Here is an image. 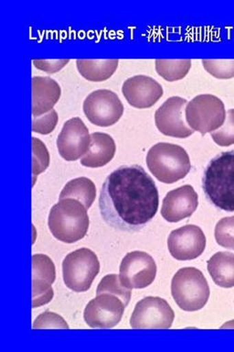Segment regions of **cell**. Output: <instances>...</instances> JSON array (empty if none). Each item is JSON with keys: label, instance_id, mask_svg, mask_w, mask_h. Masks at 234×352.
<instances>
[{"label": "cell", "instance_id": "5b68a950", "mask_svg": "<svg viewBox=\"0 0 234 352\" xmlns=\"http://www.w3.org/2000/svg\"><path fill=\"white\" fill-rule=\"evenodd\" d=\"M172 294L181 309L194 312L207 304L210 286L202 271L194 267H186L178 270L173 277Z\"/></svg>", "mask_w": 234, "mask_h": 352}, {"label": "cell", "instance_id": "d6986e66", "mask_svg": "<svg viewBox=\"0 0 234 352\" xmlns=\"http://www.w3.org/2000/svg\"><path fill=\"white\" fill-rule=\"evenodd\" d=\"M91 140L89 150L82 157L81 164L85 167L99 168L109 164L117 151L113 137L104 132H93Z\"/></svg>", "mask_w": 234, "mask_h": 352}, {"label": "cell", "instance_id": "7a4b0ae2", "mask_svg": "<svg viewBox=\"0 0 234 352\" xmlns=\"http://www.w3.org/2000/svg\"><path fill=\"white\" fill-rule=\"evenodd\" d=\"M202 187L206 197L216 208L234 211V151H224L211 160Z\"/></svg>", "mask_w": 234, "mask_h": 352}, {"label": "cell", "instance_id": "277c9868", "mask_svg": "<svg viewBox=\"0 0 234 352\" xmlns=\"http://www.w3.org/2000/svg\"><path fill=\"white\" fill-rule=\"evenodd\" d=\"M147 164L159 181L169 184L185 178L191 169V159L185 148L167 142L156 143L150 148Z\"/></svg>", "mask_w": 234, "mask_h": 352}, {"label": "cell", "instance_id": "484cf974", "mask_svg": "<svg viewBox=\"0 0 234 352\" xmlns=\"http://www.w3.org/2000/svg\"><path fill=\"white\" fill-rule=\"evenodd\" d=\"M211 135L213 142L222 147L234 144V109L228 110L224 125Z\"/></svg>", "mask_w": 234, "mask_h": 352}, {"label": "cell", "instance_id": "603a6c76", "mask_svg": "<svg viewBox=\"0 0 234 352\" xmlns=\"http://www.w3.org/2000/svg\"><path fill=\"white\" fill-rule=\"evenodd\" d=\"M189 59H156V73L169 82L178 81L188 74L191 68Z\"/></svg>", "mask_w": 234, "mask_h": 352}, {"label": "cell", "instance_id": "7c38bea8", "mask_svg": "<svg viewBox=\"0 0 234 352\" xmlns=\"http://www.w3.org/2000/svg\"><path fill=\"white\" fill-rule=\"evenodd\" d=\"M188 101L180 96H172L159 107L155 113L156 128L166 136L185 139L194 133L184 117Z\"/></svg>", "mask_w": 234, "mask_h": 352}, {"label": "cell", "instance_id": "3957f363", "mask_svg": "<svg viewBox=\"0 0 234 352\" xmlns=\"http://www.w3.org/2000/svg\"><path fill=\"white\" fill-rule=\"evenodd\" d=\"M52 235L65 243H74L86 236L90 220L87 208L80 201L66 198L55 204L49 214Z\"/></svg>", "mask_w": 234, "mask_h": 352}, {"label": "cell", "instance_id": "44dd1931", "mask_svg": "<svg viewBox=\"0 0 234 352\" xmlns=\"http://www.w3.org/2000/svg\"><path fill=\"white\" fill-rule=\"evenodd\" d=\"M119 60H91L78 59L76 60L79 73L84 78L92 82H103L109 79L118 67Z\"/></svg>", "mask_w": 234, "mask_h": 352}, {"label": "cell", "instance_id": "2e32d148", "mask_svg": "<svg viewBox=\"0 0 234 352\" xmlns=\"http://www.w3.org/2000/svg\"><path fill=\"white\" fill-rule=\"evenodd\" d=\"M122 93L129 104L137 109L153 107L163 96V87L152 77L136 76L124 82Z\"/></svg>", "mask_w": 234, "mask_h": 352}, {"label": "cell", "instance_id": "52a82bcc", "mask_svg": "<svg viewBox=\"0 0 234 352\" xmlns=\"http://www.w3.org/2000/svg\"><path fill=\"white\" fill-rule=\"evenodd\" d=\"M185 115L189 128L202 135L217 131L226 120L224 102L211 94L197 96L189 102Z\"/></svg>", "mask_w": 234, "mask_h": 352}, {"label": "cell", "instance_id": "4dcf8cb0", "mask_svg": "<svg viewBox=\"0 0 234 352\" xmlns=\"http://www.w3.org/2000/svg\"><path fill=\"white\" fill-rule=\"evenodd\" d=\"M70 62V59H56V60H45V59H33V65L35 67L40 69L46 73L54 74L60 71V69L65 67L67 63Z\"/></svg>", "mask_w": 234, "mask_h": 352}, {"label": "cell", "instance_id": "e0dca14e", "mask_svg": "<svg viewBox=\"0 0 234 352\" xmlns=\"http://www.w3.org/2000/svg\"><path fill=\"white\" fill-rule=\"evenodd\" d=\"M199 206V197L194 187H178L167 192L162 203L161 214L167 221L180 222L192 216Z\"/></svg>", "mask_w": 234, "mask_h": 352}, {"label": "cell", "instance_id": "9a60e30c", "mask_svg": "<svg viewBox=\"0 0 234 352\" xmlns=\"http://www.w3.org/2000/svg\"><path fill=\"white\" fill-rule=\"evenodd\" d=\"M32 264V307L49 304L54 298L52 283L56 279V269L51 258L45 254H35Z\"/></svg>", "mask_w": 234, "mask_h": 352}, {"label": "cell", "instance_id": "4316f807", "mask_svg": "<svg viewBox=\"0 0 234 352\" xmlns=\"http://www.w3.org/2000/svg\"><path fill=\"white\" fill-rule=\"evenodd\" d=\"M203 67L211 76L219 79L234 77V60H202Z\"/></svg>", "mask_w": 234, "mask_h": 352}, {"label": "cell", "instance_id": "f546056e", "mask_svg": "<svg viewBox=\"0 0 234 352\" xmlns=\"http://www.w3.org/2000/svg\"><path fill=\"white\" fill-rule=\"evenodd\" d=\"M33 329H69L67 322L58 314L44 312L36 318Z\"/></svg>", "mask_w": 234, "mask_h": 352}, {"label": "cell", "instance_id": "f1b7e54d", "mask_svg": "<svg viewBox=\"0 0 234 352\" xmlns=\"http://www.w3.org/2000/svg\"><path fill=\"white\" fill-rule=\"evenodd\" d=\"M58 120L59 117L55 109H51V111L38 117H32V131L41 135L49 134L56 128Z\"/></svg>", "mask_w": 234, "mask_h": 352}, {"label": "cell", "instance_id": "d4e9b609", "mask_svg": "<svg viewBox=\"0 0 234 352\" xmlns=\"http://www.w3.org/2000/svg\"><path fill=\"white\" fill-rule=\"evenodd\" d=\"M32 172L33 177L45 172L49 167V153L46 145L38 138H32Z\"/></svg>", "mask_w": 234, "mask_h": 352}, {"label": "cell", "instance_id": "8992f818", "mask_svg": "<svg viewBox=\"0 0 234 352\" xmlns=\"http://www.w3.org/2000/svg\"><path fill=\"white\" fill-rule=\"evenodd\" d=\"M99 272L100 263L97 256L87 248L71 252L63 260V280L69 289L76 293L89 290Z\"/></svg>", "mask_w": 234, "mask_h": 352}, {"label": "cell", "instance_id": "4fadbf2b", "mask_svg": "<svg viewBox=\"0 0 234 352\" xmlns=\"http://www.w3.org/2000/svg\"><path fill=\"white\" fill-rule=\"evenodd\" d=\"M91 140L89 129L81 118H71L63 124L58 136V151L66 161H76L89 150Z\"/></svg>", "mask_w": 234, "mask_h": 352}, {"label": "cell", "instance_id": "5bb4252c", "mask_svg": "<svg viewBox=\"0 0 234 352\" xmlns=\"http://www.w3.org/2000/svg\"><path fill=\"white\" fill-rule=\"evenodd\" d=\"M167 247L173 258L191 261L200 257L206 248V236L196 225H186L173 230L167 239Z\"/></svg>", "mask_w": 234, "mask_h": 352}, {"label": "cell", "instance_id": "8fae6325", "mask_svg": "<svg viewBox=\"0 0 234 352\" xmlns=\"http://www.w3.org/2000/svg\"><path fill=\"white\" fill-rule=\"evenodd\" d=\"M126 307L122 300L114 294H99L85 307L84 320L93 329H113L119 324Z\"/></svg>", "mask_w": 234, "mask_h": 352}, {"label": "cell", "instance_id": "6da1fadb", "mask_svg": "<svg viewBox=\"0 0 234 352\" xmlns=\"http://www.w3.org/2000/svg\"><path fill=\"white\" fill-rule=\"evenodd\" d=\"M158 187L140 165H123L110 173L102 186L99 208L115 230L139 231L156 216Z\"/></svg>", "mask_w": 234, "mask_h": 352}, {"label": "cell", "instance_id": "cb8c5ba5", "mask_svg": "<svg viewBox=\"0 0 234 352\" xmlns=\"http://www.w3.org/2000/svg\"><path fill=\"white\" fill-rule=\"evenodd\" d=\"M110 294L119 297L126 307H128L131 299L130 289L125 287L121 283L120 277L117 274H108L99 283L96 294Z\"/></svg>", "mask_w": 234, "mask_h": 352}, {"label": "cell", "instance_id": "83f0119b", "mask_svg": "<svg viewBox=\"0 0 234 352\" xmlns=\"http://www.w3.org/2000/svg\"><path fill=\"white\" fill-rule=\"evenodd\" d=\"M215 239L220 246L234 250V216L224 217L217 223Z\"/></svg>", "mask_w": 234, "mask_h": 352}, {"label": "cell", "instance_id": "ba28073f", "mask_svg": "<svg viewBox=\"0 0 234 352\" xmlns=\"http://www.w3.org/2000/svg\"><path fill=\"white\" fill-rule=\"evenodd\" d=\"M175 314L166 300L148 296L137 302L130 318L134 329H169L172 327Z\"/></svg>", "mask_w": 234, "mask_h": 352}, {"label": "cell", "instance_id": "ffe728a7", "mask_svg": "<svg viewBox=\"0 0 234 352\" xmlns=\"http://www.w3.org/2000/svg\"><path fill=\"white\" fill-rule=\"evenodd\" d=\"M208 271L213 282L224 288L234 286L233 253L217 252L208 261Z\"/></svg>", "mask_w": 234, "mask_h": 352}, {"label": "cell", "instance_id": "7402d4cb", "mask_svg": "<svg viewBox=\"0 0 234 352\" xmlns=\"http://www.w3.org/2000/svg\"><path fill=\"white\" fill-rule=\"evenodd\" d=\"M71 198L80 201L89 209L96 198V187L91 179L79 177L69 181L60 194V200Z\"/></svg>", "mask_w": 234, "mask_h": 352}, {"label": "cell", "instance_id": "9c48e42d", "mask_svg": "<svg viewBox=\"0 0 234 352\" xmlns=\"http://www.w3.org/2000/svg\"><path fill=\"white\" fill-rule=\"evenodd\" d=\"M82 107L88 120L98 126L115 125L124 114V104L119 96L108 89L90 93Z\"/></svg>", "mask_w": 234, "mask_h": 352}, {"label": "cell", "instance_id": "ac0fdd59", "mask_svg": "<svg viewBox=\"0 0 234 352\" xmlns=\"http://www.w3.org/2000/svg\"><path fill=\"white\" fill-rule=\"evenodd\" d=\"M62 95L60 85L49 76H34L32 79V113L33 117L54 109Z\"/></svg>", "mask_w": 234, "mask_h": 352}, {"label": "cell", "instance_id": "30bf717a", "mask_svg": "<svg viewBox=\"0 0 234 352\" xmlns=\"http://www.w3.org/2000/svg\"><path fill=\"white\" fill-rule=\"evenodd\" d=\"M156 264L147 252H132L123 258L120 265V280L128 289H143L155 280Z\"/></svg>", "mask_w": 234, "mask_h": 352}]
</instances>
